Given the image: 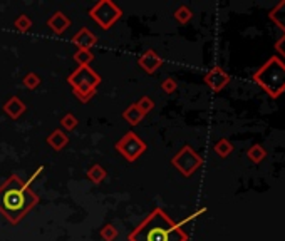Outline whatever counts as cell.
<instances>
[{
  "label": "cell",
  "instance_id": "6da1fadb",
  "mask_svg": "<svg viewBox=\"0 0 285 241\" xmlns=\"http://www.w3.org/2000/svg\"><path fill=\"white\" fill-rule=\"evenodd\" d=\"M39 203V196L22 177L12 174L0 185V213L9 223L19 224Z\"/></svg>",
  "mask_w": 285,
  "mask_h": 241
},
{
  "label": "cell",
  "instance_id": "7a4b0ae2",
  "mask_svg": "<svg viewBox=\"0 0 285 241\" xmlns=\"http://www.w3.org/2000/svg\"><path fill=\"white\" fill-rule=\"evenodd\" d=\"M128 241H188V234L165 209L155 208L128 234Z\"/></svg>",
  "mask_w": 285,
  "mask_h": 241
},
{
  "label": "cell",
  "instance_id": "3957f363",
  "mask_svg": "<svg viewBox=\"0 0 285 241\" xmlns=\"http://www.w3.org/2000/svg\"><path fill=\"white\" fill-rule=\"evenodd\" d=\"M252 79L272 99L280 97L285 92V62L278 55H272L253 72Z\"/></svg>",
  "mask_w": 285,
  "mask_h": 241
},
{
  "label": "cell",
  "instance_id": "277c9868",
  "mask_svg": "<svg viewBox=\"0 0 285 241\" xmlns=\"http://www.w3.org/2000/svg\"><path fill=\"white\" fill-rule=\"evenodd\" d=\"M101 82L103 77L91 66H79L67 77V84L71 86L72 94L82 104H87L96 96L98 87L101 86Z\"/></svg>",
  "mask_w": 285,
  "mask_h": 241
},
{
  "label": "cell",
  "instance_id": "5b68a950",
  "mask_svg": "<svg viewBox=\"0 0 285 241\" xmlns=\"http://www.w3.org/2000/svg\"><path fill=\"white\" fill-rule=\"evenodd\" d=\"M89 17L94 20L103 30H109L118 20L123 17V10L113 0H101L89 9Z\"/></svg>",
  "mask_w": 285,
  "mask_h": 241
},
{
  "label": "cell",
  "instance_id": "8992f818",
  "mask_svg": "<svg viewBox=\"0 0 285 241\" xmlns=\"http://www.w3.org/2000/svg\"><path fill=\"white\" fill-rule=\"evenodd\" d=\"M171 166L184 177H192L203 166V158L189 144H184L171 158Z\"/></svg>",
  "mask_w": 285,
  "mask_h": 241
},
{
  "label": "cell",
  "instance_id": "52a82bcc",
  "mask_svg": "<svg viewBox=\"0 0 285 241\" xmlns=\"http://www.w3.org/2000/svg\"><path fill=\"white\" fill-rule=\"evenodd\" d=\"M114 148L128 162H134L146 153L148 146L134 131H128V133L116 143Z\"/></svg>",
  "mask_w": 285,
  "mask_h": 241
},
{
  "label": "cell",
  "instance_id": "ba28073f",
  "mask_svg": "<svg viewBox=\"0 0 285 241\" xmlns=\"http://www.w3.org/2000/svg\"><path fill=\"white\" fill-rule=\"evenodd\" d=\"M203 81H205V84H207L210 89H212L213 92H221L230 84L231 77H230L228 72L223 69V67L216 66V67L210 69L207 74H205Z\"/></svg>",
  "mask_w": 285,
  "mask_h": 241
},
{
  "label": "cell",
  "instance_id": "9c48e42d",
  "mask_svg": "<svg viewBox=\"0 0 285 241\" xmlns=\"http://www.w3.org/2000/svg\"><path fill=\"white\" fill-rule=\"evenodd\" d=\"M138 66L146 72V74H155V72L163 66V57L158 54L156 50L150 49V50L142 52V54L139 55Z\"/></svg>",
  "mask_w": 285,
  "mask_h": 241
},
{
  "label": "cell",
  "instance_id": "30bf717a",
  "mask_svg": "<svg viewBox=\"0 0 285 241\" xmlns=\"http://www.w3.org/2000/svg\"><path fill=\"white\" fill-rule=\"evenodd\" d=\"M47 27H49L56 35H62L71 27V19L67 17L62 10H56V12L47 19Z\"/></svg>",
  "mask_w": 285,
  "mask_h": 241
},
{
  "label": "cell",
  "instance_id": "8fae6325",
  "mask_svg": "<svg viewBox=\"0 0 285 241\" xmlns=\"http://www.w3.org/2000/svg\"><path fill=\"white\" fill-rule=\"evenodd\" d=\"M98 35L92 34L87 27H82L81 30H77L76 34L72 35V44L77 47V49H86L91 50L94 45L98 44Z\"/></svg>",
  "mask_w": 285,
  "mask_h": 241
},
{
  "label": "cell",
  "instance_id": "7c38bea8",
  "mask_svg": "<svg viewBox=\"0 0 285 241\" xmlns=\"http://www.w3.org/2000/svg\"><path fill=\"white\" fill-rule=\"evenodd\" d=\"M27 111V106L24 104V101L17 96L9 97L4 104V112L7 114L10 119H19L24 116V112Z\"/></svg>",
  "mask_w": 285,
  "mask_h": 241
},
{
  "label": "cell",
  "instance_id": "4fadbf2b",
  "mask_svg": "<svg viewBox=\"0 0 285 241\" xmlns=\"http://www.w3.org/2000/svg\"><path fill=\"white\" fill-rule=\"evenodd\" d=\"M47 144L51 146L56 153H59L69 144V136H67L62 129H54L52 133L47 136Z\"/></svg>",
  "mask_w": 285,
  "mask_h": 241
},
{
  "label": "cell",
  "instance_id": "5bb4252c",
  "mask_svg": "<svg viewBox=\"0 0 285 241\" xmlns=\"http://www.w3.org/2000/svg\"><path fill=\"white\" fill-rule=\"evenodd\" d=\"M123 119H124L129 126H133V128H134V126L141 124V120L145 119V114H142L141 109L136 106V102H133V104H129V106L124 109Z\"/></svg>",
  "mask_w": 285,
  "mask_h": 241
},
{
  "label": "cell",
  "instance_id": "9a60e30c",
  "mask_svg": "<svg viewBox=\"0 0 285 241\" xmlns=\"http://www.w3.org/2000/svg\"><path fill=\"white\" fill-rule=\"evenodd\" d=\"M268 19H270L278 29H282L285 34V0L278 2L275 7L268 12Z\"/></svg>",
  "mask_w": 285,
  "mask_h": 241
},
{
  "label": "cell",
  "instance_id": "2e32d148",
  "mask_svg": "<svg viewBox=\"0 0 285 241\" xmlns=\"http://www.w3.org/2000/svg\"><path fill=\"white\" fill-rule=\"evenodd\" d=\"M86 176H87L89 181L94 183V185H101V183L106 179L108 172H106V169H104L101 164H92V166L86 171Z\"/></svg>",
  "mask_w": 285,
  "mask_h": 241
},
{
  "label": "cell",
  "instance_id": "e0dca14e",
  "mask_svg": "<svg viewBox=\"0 0 285 241\" xmlns=\"http://www.w3.org/2000/svg\"><path fill=\"white\" fill-rule=\"evenodd\" d=\"M213 151L216 153V156H220L221 159H225V158H228L231 153H233V144H231L230 139L221 138V139H218V141L215 143Z\"/></svg>",
  "mask_w": 285,
  "mask_h": 241
},
{
  "label": "cell",
  "instance_id": "ac0fdd59",
  "mask_svg": "<svg viewBox=\"0 0 285 241\" xmlns=\"http://www.w3.org/2000/svg\"><path fill=\"white\" fill-rule=\"evenodd\" d=\"M247 158H249L253 164H260V162L267 158V149L263 148L262 144L255 143L249 151H247Z\"/></svg>",
  "mask_w": 285,
  "mask_h": 241
},
{
  "label": "cell",
  "instance_id": "d6986e66",
  "mask_svg": "<svg viewBox=\"0 0 285 241\" xmlns=\"http://www.w3.org/2000/svg\"><path fill=\"white\" fill-rule=\"evenodd\" d=\"M32 25H34L32 19H30L29 15H25V14H20L19 17H15V20H14V27L20 34H27L29 30L32 29Z\"/></svg>",
  "mask_w": 285,
  "mask_h": 241
},
{
  "label": "cell",
  "instance_id": "ffe728a7",
  "mask_svg": "<svg viewBox=\"0 0 285 241\" xmlns=\"http://www.w3.org/2000/svg\"><path fill=\"white\" fill-rule=\"evenodd\" d=\"M173 17H175V20L178 24L184 25L193 19V10L189 9L188 5H179V7L175 10V14H173Z\"/></svg>",
  "mask_w": 285,
  "mask_h": 241
},
{
  "label": "cell",
  "instance_id": "44dd1931",
  "mask_svg": "<svg viewBox=\"0 0 285 241\" xmlns=\"http://www.w3.org/2000/svg\"><path fill=\"white\" fill-rule=\"evenodd\" d=\"M74 61L77 62V66H91V62L94 61V54L92 50L77 49L76 54H74Z\"/></svg>",
  "mask_w": 285,
  "mask_h": 241
},
{
  "label": "cell",
  "instance_id": "7402d4cb",
  "mask_svg": "<svg viewBox=\"0 0 285 241\" xmlns=\"http://www.w3.org/2000/svg\"><path fill=\"white\" fill-rule=\"evenodd\" d=\"M79 126V120H77V117L74 116L72 112H67L64 117L61 119V128H62V131H67V133H71V131H74Z\"/></svg>",
  "mask_w": 285,
  "mask_h": 241
},
{
  "label": "cell",
  "instance_id": "603a6c76",
  "mask_svg": "<svg viewBox=\"0 0 285 241\" xmlns=\"http://www.w3.org/2000/svg\"><path fill=\"white\" fill-rule=\"evenodd\" d=\"M101 238L104 239V241H114L116 238L119 236V231H118V228L114 226V224H111V223H108V224H104V226L101 228Z\"/></svg>",
  "mask_w": 285,
  "mask_h": 241
},
{
  "label": "cell",
  "instance_id": "cb8c5ba5",
  "mask_svg": "<svg viewBox=\"0 0 285 241\" xmlns=\"http://www.w3.org/2000/svg\"><path fill=\"white\" fill-rule=\"evenodd\" d=\"M22 82H24V86L29 89V91H35V89L40 86L42 81H40V77L35 74V72H29V74L24 76Z\"/></svg>",
  "mask_w": 285,
  "mask_h": 241
},
{
  "label": "cell",
  "instance_id": "d4e9b609",
  "mask_svg": "<svg viewBox=\"0 0 285 241\" xmlns=\"http://www.w3.org/2000/svg\"><path fill=\"white\" fill-rule=\"evenodd\" d=\"M136 106H138V107L141 109V112L146 116V114H150V112L153 111V109H155V101H153V99H151L150 96H142V97L138 99Z\"/></svg>",
  "mask_w": 285,
  "mask_h": 241
},
{
  "label": "cell",
  "instance_id": "484cf974",
  "mask_svg": "<svg viewBox=\"0 0 285 241\" xmlns=\"http://www.w3.org/2000/svg\"><path fill=\"white\" fill-rule=\"evenodd\" d=\"M161 89H163V92H166V94L176 92V89H178L176 79H173V77H166V79L161 82Z\"/></svg>",
  "mask_w": 285,
  "mask_h": 241
},
{
  "label": "cell",
  "instance_id": "4316f807",
  "mask_svg": "<svg viewBox=\"0 0 285 241\" xmlns=\"http://www.w3.org/2000/svg\"><path fill=\"white\" fill-rule=\"evenodd\" d=\"M273 49L277 50V54L280 55V59L285 62V34H282V37L277 39V42L273 44Z\"/></svg>",
  "mask_w": 285,
  "mask_h": 241
},
{
  "label": "cell",
  "instance_id": "83f0119b",
  "mask_svg": "<svg viewBox=\"0 0 285 241\" xmlns=\"http://www.w3.org/2000/svg\"><path fill=\"white\" fill-rule=\"evenodd\" d=\"M203 213H207V208H200V209H198V211H195V213L192 214V216L184 218V219H183V221H181V223H178V224H179V226H181V228H183V226H184V224H186V223H189V221H193V219H195V218L202 216V214H203Z\"/></svg>",
  "mask_w": 285,
  "mask_h": 241
},
{
  "label": "cell",
  "instance_id": "f1b7e54d",
  "mask_svg": "<svg viewBox=\"0 0 285 241\" xmlns=\"http://www.w3.org/2000/svg\"><path fill=\"white\" fill-rule=\"evenodd\" d=\"M42 172H44V166H39V167H37V169L34 171V174L30 176L27 181H25V183H27V186H30V185H32V183H34V181L37 179V177H39V176L42 174Z\"/></svg>",
  "mask_w": 285,
  "mask_h": 241
}]
</instances>
